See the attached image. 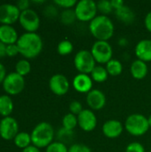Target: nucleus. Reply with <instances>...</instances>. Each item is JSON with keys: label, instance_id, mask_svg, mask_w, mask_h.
<instances>
[{"label": "nucleus", "instance_id": "f257e3e1", "mask_svg": "<svg viewBox=\"0 0 151 152\" xmlns=\"http://www.w3.org/2000/svg\"><path fill=\"white\" fill-rule=\"evenodd\" d=\"M19 53L27 59L36 57L43 49V40L36 32H26L17 41Z\"/></svg>", "mask_w": 151, "mask_h": 152}, {"label": "nucleus", "instance_id": "f03ea898", "mask_svg": "<svg viewBox=\"0 0 151 152\" xmlns=\"http://www.w3.org/2000/svg\"><path fill=\"white\" fill-rule=\"evenodd\" d=\"M89 30L96 41H109L114 35L113 21L105 15H97L89 22Z\"/></svg>", "mask_w": 151, "mask_h": 152}, {"label": "nucleus", "instance_id": "7ed1b4c3", "mask_svg": "<svg viewBox=\"0 0 151 152\" xmlns=\"http://www.w3.org/2000/svg\"><path fill=\"white\" fill-rule=\"evenodd\" d=\"M31 142L38 149L48 147L53 141L54 129L53 126L47 122H41L37 124L31 134Z\"/></svg>", "mask_w": 151, "mask_h": 152}, {"label": "nucleus", "instance_id": "20e7f679", "mask_svg": "<svg viewBox=\"0 0 151 152\" xmlns=\"http://www.w3.org/2000/svg\"><path fill=\"white\" fill-rule=\"evenodd\" d=\"M125 129L133 136H142L150 129L148 118L140 113H133L129 115L125 122Z\"/></svg>", "mask_w": 151, "mask_h": 152}, {"label": "nucleus", "instance_id": "39448f33", "mask_svg": "<svg viewBox=\"0 0 151 152\" xmlns=\"http://www.w3.org/2000/svg\"><path fill=\"white\" fill-rule=\"evenodd\" d=\"M77 20L92 21L97 16V4L93 0H80L74 8Z\"/></svg>", "mask_w": 151, "mask_h": 152}, {"label": "nucleus", "instance_id": "423d86ee", "mask_svg": "<svg viewBox=\"0 0 151 152\" xmlns=\"http://www.w3.org/2000/svg\"><path fill=\"white\" fill-rule=\"evenodd\" d=\"M74 65L78 73L90 75L96 66V61L90 51L80 50L74 57Z\"/></svg>", "mask_w": 151, "mask_h": 152}, {"label": "nucleus", "instance_id": "0eeeda50", "mask_svg": "<svg viewBox=\"0 0 151 152\" xmlns=\"http://www.w3.org/2000/svg\"><path fill=\"white\" fill-rule=\"evenodd\" d=\"M91 53L96 63L107 64L113 56V49L108 41H95L91 48Z\"/></svg>", "mask_w": 151, "mask_h": 152}, {"label": "nucleus", "instance_id": "6e6552de", "mask_svg": "<svg viewBox=\"0 0 151 152\" xmlns=\"http://www.w3.org/2000/svg\"><path fill=\"white\" fill-rule=\"evenodd\" d=\"M25 86V79L22 76L16 72H12L6 75L4 82V90L11 95H16L21 93Z\"/></svg>", "mask_w": 151, "mask_h": 152}, {"label": "nucleus", "instance_id": "1a4fd4ad", "mask_svg": "<svg viewBox=\"0 0 151 152\" xmlns=\"http://www.w3.org/2000/svg\"><path fill=\"white\" fill-rule=\"evenodd\" d=\"M19 21L27 32H36L40 26V18L33 9H27L20 12Z\"/></svg>", "mask_w": 151, "mask_h": 152}, {"label": "nucleus", "instance_id": "9d476101", "mask_svg": "<svg viewBox=\"0 0 151 152\" xmlns=\"http://www.w3.org/2000/svg\"><path fill=\"white\" fill-rule=\"evenodd\" d=\"M19 134V124L12 117L3 118L0 121V136L6 141L14 139Z\"/></svg>", "mask_w": 151, "mask_h": 152}, {"label": "nucleus", "instance_id": "9b49d317", "mask_svg": "<svg viewBox=\"0 0 151 152\" xmlns=\"http://www.w3.org/2000/svg\"><path fill=\"white\" fill-rule=\"evenodd\" d=\"M20 11L16 4H0V22L3 25H11L20 19Z\"/></svg>", "mask_w": 151, "mask_h": 152}, {"label": "nucleus", "instance_id": "f8f14e48", "mask_svg": "<svg viewBox=\"0 0 151 152\" xmlns=\"http://www.w3.org/2000/svg\"><path fill=\"white\" fill-rule=\"evenodd\" d=\"M50 90L58 96L65 95L69 90V81L62 74H55L49 80Z\"/></svg>", "mask_w": 151, "mask_h": 152}, {"label": "nucleus", "instance_id": "ddd939ff", "mask_svg": "<svg viewBox=\"0 0 151 152\" xmlns=\"http://www.w3.org/2000/svg\"><path fill=\"white\" fill-rule=\"evenodd\" d=\"M97 117L90 109L83 110L77 116L78 126L85 132H92L97 126Z\"/></svg>", "mask_w": 151, "mask_h": 152}, {"label": "nucleus", "instance_id": "4468645a", "mask_svg": "<svg viewBox=\"0 0 151 152\" xmlns=\"http://www.w3.org/2000/svg\"><path fill=\"white\" fill-rule=\"evenodd\" d=\"M106 95L99 89H93L86 94V103L90 110H100L106 105Z\"/></svg>", "mask_w": 151, "mask_h": 152}, {"label": "nucleus", "instance_id": "2eb2a0df", "mask_svg": "<svg viewBox=\"0 0 151 152\" xmlns=\"http://www.w3.org/2000/svg\"><path fill=\"white\" fill-rule=\"evenodd\" d=\"M93 81L90 75L78 73L75 76L72 81V86L74 89L80 94H88L91 90H93Z\"/></svg>", "mask_w": 151, "mask_h": 152}, {"label": "nucleus", "instance_id": "dca6fc26", "mask_svg": "<svg viewBox=\"0 0 151 152\" xmlns=\"http://www.w3.org/2000/svg\"><path fill=\"white\" fill-rule=\"evenodd\" d=\"M125 126L123 124L117 119H109L107 120L102 126V133L105 137L109 139H116L118 138L123 131Z\"/></svg>", "mask_w": 151, "mask_h": 152}, {"label": "nucleus", "instance_id": "f3484780", "mask_svg": "<svg viewBox=\"0 0 151 152\" xmlns=\"http://www.w3.org/2000/svg\"><path fill=\"white\" fill-rule=\"evenodd\" d=\"M134 53L138 60H141L146 63L151 61L150 39H142L139 41L135 46Z\"/></svg>", "mask_w": 151, "mask_h": 152}, {"label": "nucleus", "instance_id": "a211bd4d", "mask_svg": "<svg viewBox=\"0 0 151 152\" xmlns=\"http://www.w3.org/2000/svg\"><path fill=\"white\" fill-rule=\"evenodd\" d=\"M19 39L16 29L12 25H1L0 26V42L4 45L16 44Z\"/></svg>", "mask_w": 151, "mask_h": 152}, {"label": "nucleus", "instance_id": "6ab92c4d", "mask_svg": "<svg viewBox=\"0 0 151 152\" xmlns=\"http://www.w3.org/2000/svg\"><path fill=\"white\" fill-rule=\"evenodd\" d=\"M130 71H131L132 77L134 79L142 80V79L145 78L146 76L148 75L149 68H148V65L146 62L137 59V60L133 61V63L131 64Z\"/></svg>", "mask_w": 151, "mask_h": 152}, {"label": "nucleus", "instance_id": "aec40b11", "mask_svg": "<svg viewBox=\"0 0 151 152\" xmlns=\"http://www.w3.org/2000/svg\"><path fill=\"white\" fill-rule=\"evenodd\" d=\"M116 17L118 20H120L124 24H132L135 20V13L126 4H125L120 9L115 11Z\"/></svg>", "mask_w": 151, "mask_h": 152}, {"label": "nucleus", "instance_id": "412c9836", "mask_svg": "<svg viewBox=\"0 0 151 152\" xmlns=\"http://www.w3.org/2000/svg\"><path fill=\"white\" fill-rule=\"evenodd\" d=\"M13 110V102L7 94L0 95V115L4 118L9 117Z\"/></svg>", "mask_w": 151, "mask_h": 152}, {"label": "nucleus", "instance_id": "4be33fe9", "mask_svg": "<svg viewBox=\"0 0 151 152\" xmlns=\"http://www.w3.org/2000/svg\"><path fill=\"white\" fill-rule=\"evenodd\" d=\"M90 77H92L93 82L97 83H103L108 79L109 73L105 67L101 65H96L95 68L93 69V71L90 74Z\"/></svg>", "mask_w": 151, "mask_h": 152}, {"label": "nucleus", "instance_id": "5701e85b", "mask_svg": "<svg viewBox=\"0 0 151 152\" xmlns=\"http://www.w3.org/2000/svg\"><path fill=\"white\" fill-rule=\"evenodd\" d=\"M109 75L112 77H117L119 76L123 72V64L121 63L120 61L112 59L110 60L105 66Z\"/></svg>", "mask_w": 151, "mask_h": 152}, {"label": "nucleus", "instance_id": "b1692460", "mask_svg": "<svg viewBox=\"0 0 151 152\" xmlns=\"http://www.w3.org/2000/svg\"><path fill=\"white\" fill-rule=\"evenodd\" d=\"M13 140H14V144L20 149H25L28 147L31 143V136L29 134L26 132L19 133Z\"/></svg>", "mask_w": 151, "mask_h": 152}, {"label": "nucleus", "instance_id": "393cba45", "mask_svg": "<svg viewBox=\"0 0 151 152\" xmlns=\"http://www.w3.org/2000/svg\"><path fill=\"white\" fill-rule=\"evenodd\" d=\"M61 124H62L61 127L69 131H74V129L78 126L77 116H75L71 113H68L62 118Z\"/></svg>", "mask_w": 151, "mask_h": 152}, {"label": "nucleus", "instance_id": "a878e982", "mask_svg": "<svg viewBox=\"0 0 151 152\" xmlns=\"http://www.w3.org/2000/svg\"><path fill=\"white\" fill-rule=\"evenodd\" d=\"M60 20L61 23L64 25H71L74 24L75 21L77 20L76 16V12L74 9H66L63 10L60 15Z\"/></svg>", "mask_w": 151, "mask_h": 152}, {"label": "nucleus", "instance_id": "bb28decb", "mask_svg": "<svg viewBox=\"0 0 151 152\" xmlns=\"http://www.w3.org/2000/svg\"><path fill=\"white\" fill-rule=\"evenodd\" d=\"M74 137H75L74 131H69V130H67L63 127L60 128L59 131L57 132L58 142H61L64 144L71 142L74 140Z\"/></svg>", "mask_w": 151, "mask_h": 152}, {"label": "nucleus", "instance_id": "cd10ccee", "mask_svg": "<svg viewBox=\"0 0 151 152\" xmlns=\"http://www.w3.org/2000/svg\"><path fill=\"white\" fill-rule=\"evenodd\" d=\"M73 49H74L73 44L68 39L61 40L57 45V52L60 55H62V56L70 54Z\"/></svg>", "mask_w": 151, "mask_h": 152}, {"label": "nucleus", "instance_id": "c85d7f7f", "mask_svg": "<svg viewBox=\"0 0 151 152\" xmlns=\"http://www.w3.org/2000/svg\"><path fill=\"white\" fill-rule=\"evenodd\" d=\"M31 70V65L29 61L26 59H21L20 60L16 65H15V71L16 73L20 74V76H26L28 75Z\"/></svg>", "mask_w": 151, "mask_h": 152}, {"label": "nucleus", "instance_id": "c756f323", "mask_svg": "<svg viewBox=\"0 0 151 152\" xmlns=\"http://www.w3.org/2000/svg\"><path fill=\"white\" fill-rule=\"evenodd\" d=\"M97 4V10L99 12L101 13V15L108 16V14L111 13L114 9L111 4V1L109 0H101L99 2H96Z\"/></svg>", "mask_w": 151, "mask_h": 152}, {"label": "nucleus", "instance_id": "7c9ffc66", "mask_svg": "<svg viewBox=\"0 0 151 152\" xmlns=\"http://www.w3.org/2000/svg\"><path fill=\"white\" fill-rule=\"evenodd\" d=\"M69 148L66 144L61 142H53L48 147H46L45 152H68Z\"/></svg>", "mask_w": 151, "mask_h": 152}, {"label": "nucleus", "instance_id": "2f4dec72", "mask_svg": "<svg viewBox=\"0 0 151 152\" xmlns=\"http://www.w3.org/2000/svg\"><path fill=\"white\" fill-rule=\"evenodd\" d=\"M53 3L55 5L66 10V9H72L73 7L75 8V6L77 4V1L76 0H55Z\"/></svg>", "mask_w": 151, "mask_h": 152}, {"label": "nucleus", "instance_id": "473e14b6", "mask_svg": "<svg viewBox=\"0 0 151 152\" xmlns=\"http://www.w3.org/2000/svg\"><path fill=\"white\" fill-rule=\"evenodd\" d=\"M69 113H71L75 116H78L83 111L84 109H83L81 102H79L77 101H72L69 103Z\"/></svg>", "mask_w": 151, "mask_h": 152}, {"label": "nucleus", "instance_id": "72a5a7b5", "mask_svg": "<svg viewBox=\"0 0 151 152\" xmlns=\"http://www.w3.org/2000/svg\"><path fill=\"white\" fill-rule=\"evenodd\" d=\"M125 152H145V148L142 143L138 142H133L126 146Z\"/></svg>", "mask_w": 151, "mask_h": 152}, {"label": "nucleus", "instance_id": "f704fd0d", "mask_svg": "<svg viewBox=\"0 0 151 152\" xmlns=\"http://www.w3.org/2000/svg\"><path fill=\"white\" fill-rule=\"evenodd\" d=\"M68 152H93L92 150L82 143H74L72 144L69 148V151Z\"/></svg>", "mask_w": 151, "mask_h": 152}, {"label": "nucleus", "instance_id": "c9c22d12", "mask_svg": "<svg viewBox=\"0 0 151 152\" xmlns=\"http://www.w3.org/2000/svg\"><path fill=\"white\" fill-rule=\"evenodd\" d=\"M44 12L45 14V16L49 17V18H54L58 15V9H57V5H53V4H49L47 5L44 10Z\"/></svg>", "mask_w": 151, "mask_h": 152}, {"label": "nucleus", "instance_id": "e433bc0d", "mask_svg": "<svg viewBox=\"0 0 151 152\" xmlns=\"http://www.w3.org/2000/svg\"><path fill=\"white\" fill-rule=\"evenodd\" d=\"M6 55L7 56H10V57H12V56H15L17 55L19 53V48L17 46V44H12V45H6Z\"/></svg>", "mask_w": 151, "mask_h": 152}, {"label": "nucleus", "instance_id": "4c0bfd02", "mask_svg": "<svg viewBox=\"0 0 151 152\" xmlns=\"http://www.w3.org/2000/svg\"><path fill=\"white\" fill-rule=\"evenodd\" d=\"M29 4H30V2L28 0H20L16 3V5L20 9V12L29 9Z\"/></svg>", "mask_w": 151, "mask_h": 152}, {"label": "nucleus", "instance_id": "58836bf2", "mask_svg": "<svg viewBox=\"0 0 151 152\" xmlns=\"http://www.w3.org/2000/svg\"><path fill=\"white\" fill-rule=\"evenodd\" d=\"M144 25H145V28H147V30L149 32L151 33V11L149 12L146 16H145V19H144Z\"/></svg>", "mask_w": 151, "mask_h": 152}, {"label": "nucleus", "instance_id": "ea45409f", "mask_svg": "<svg viewBox=\"0 0 151 152\" xmlns=\"http://www.w3.org/2000/svg\"><path fill=\"white\" fill-rule=\"evenodd\" d=\"M111 4H112V7L114 9V11L117 10V9H120L121 7H123L125 4L123 0H111Z\"/></svg>", "mask_w": 151, "mask_h": 152}, {"label": "nucleus", "instance_id": "a19ab883", "mask_svg": "<svg viewBox=\"0 0 151 152\" xmlns=\"http://www.w3.org/2000/svg\"><path fill=\"white\" fill-rule=\"evenodd\" d=\"M6 77V70L4 66L0 62V84L4 82V78Z\"/></svg>", "mask_w": 151, "mask_h": 152}, {"label": "nucleus", "instance_id": "79ce46f5", "mask_svg": "<svg viewBox=\"0 0 151 152\" xmlns=\"http://www.w3.org/2000/svg\"><path fill=\"white\" fill-rule=\"evenodd\" d=\"M22 152H40V150L34 145H29L28 147L23 149Z\"/></svg>", "mask_w": 151, "mask_h": 152}, {"label": "nucleus", "instance_id": "37998d69", "mask_svg": "<svg viewBox=\"0 0 151 152\" xmlns=\"http://www.w3.org/2000/svg\"><path fill=\"white\" fill-rule=\"evenodd\" d=\"M6 45H4V43L0 42V58L4 57V55H6Z\"/></svg>", "mask_w": 151, "mask_h": 152}, {"label": "nucleus", "instance_id": "c03bdc74", "mask_svg": "<svg viewBox=\"0 0 151 152\" xmlns=\"http://www.w3.org/2000/svg\"><path fill=\"white\" fill-rule=\"evenodd\" d=\"M127 40L125 39V38H120L119 40H118V45H121V46H125V45H127Z\"/></svg>", "mask_w": 151, "mask_h": 152}, {"label": "nucleus", "instance_id": "a18cd8bd", "mask_svg": "<svg viewBox=\"0 0 151 152\" xmlns=\"http://www.w3.org/2000/svg\"><path fill=\"white\" fill-rule=\"evenodd\" d=\"M148 121H149V125H150V128H151V115L148 118Z\"/></svg>", "mask_w": 151, "mask_h": 152}]
</instances>
